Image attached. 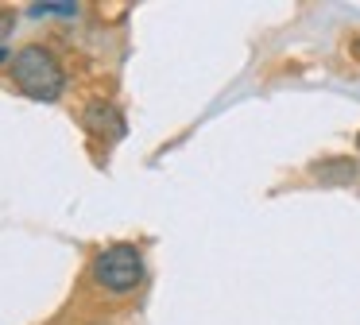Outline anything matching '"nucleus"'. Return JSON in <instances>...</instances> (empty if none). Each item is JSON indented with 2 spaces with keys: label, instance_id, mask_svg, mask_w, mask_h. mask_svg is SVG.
Listing matches in <instances>:
<instances>
[{
  "label": "nucleus",
  "instance_id": "nucleus-2",
  "mask_svg": "<svg viewBox=\"0 0 360 325\" xmlns=\"http://www.w3.org/2000/svg\"><path fill=\"white\" fill-rule=\"evenodd\" d=\"M89 275H94V283L101 286V291L128 294L143 283V255L136 244H109L94 255Z\"/></svg>",
  "mask_w": 360,
  "mask_h": 325
},
{
  "label": "nucleus",
  "instance_id": "nucleus-6",
  "mask_svg": "<svg viewBox=\"0 0 360 325\" xmlns=\"http://www.w3.org/2000/svg\"><path fill=\"white\" fill-rule=\"evenodd\" d=\"M12 27H16V15H12V12H0V35H8Z\"/></svg>",
  "mask_w": 360,
  "mask_h": 325
},
{
  "label": "nucleus",
  "instance_id": "nucleus-5",
  "mask_svg": "<svg viewBox=\"0 0 360 325\" xmlns=\"http://www.w3.org/2000/svg\"><path fill=\"white\" fill-rule=\"evenodd\" d=\"M27 15H63V20H74V15H82V8L78 4H32L27 8Z\"/></svg>",
  "mask_w": 360,
  "mask_h": 325
},
{
  "label": "nucleus",
  "instance_id": "nucleus-3",
  "mask_svg": "<svg viewBox=\"0 0 360 325\" xmlns=\"http://www.w3.org/2000/svg\"><path fill=\"white\" fill-rule=\"evenodd\" d=\"M82 124H86L89 136L105 139V144H112V139H124V132H128L120 108L109 105V101H89L86 113H82Z\"/></svg>",
  "mask_w": 360,
  "mask_h": 325
},
{
  "label": "nucleus",
  "instance_id": "nucleus-8",
  "mask_svg": "<svg viewBox=\"0 0 360 325\" xmlns=\"http://www.w3.org/2000/svg\"><path fill=\"white\" fill-rule=\"evenodd\" d=\"M8 54H12L8 46H0V62H8Z\"/></svg>",
  "mask_w": 360,
  "mask_h": 325
},
{
  "label": "nucleus",
  "instance_id": "nucleus-1",
  "mask_svg": "<svg viewBox=\"0 0 360 325\" xmlns=\"http://www.w3.org/2000/svg\"><path fill=\"white\" fill-rule=\"evenodd\" d=\"M12 82L32 101H58L66 93V70L51 46L27 43L12 54Z\"/></svg>",
  "mask_w": 360,
  "mask_h": 325
},
{
  "label": "nucleus",
  "instance_id": "nucleus-7",
  "mask_svg": "<svg viewBox=\"0 0 360 325\" xmlns=\"http://www.w3.org/2000/svg\"><path fill=\"white\" fill-rule=\"evenodd\" d=\"M352 58L360 62V39H352Z\"/></svg>",
  "mask_w": 360,
  "mask_h": 325
},
{
  "label": "nucleus",
  "instance_id": "nucleus-9",
  "mask_svg": "<svg viewBox=\"0 0 360 325\" xmlns=\"http://www.w3.org/2000/svg\"><path fill=\"white\" fill-rule=\"evenodd\" d=\"M356 147H360V136H356Z\"/></svg>",
  "mask_w": 360,
  "mask_h": 325
},
{
  "label": "nucleus",
  "instance_id": "nucleus-4",
  "mask_svg": "<svg viewBox=\"0 0 360 325\" xmlns=\"http://www.w3.org/2000/svg\"><path fill=\"white\" fill-rule=\"evenodd\" d=\"M360 174V167L352 159H329V162H314V178L318 182H352Z\"/></svg>",
  "mask_w": 360,
  "mask_h": 325
}]
</instances>
